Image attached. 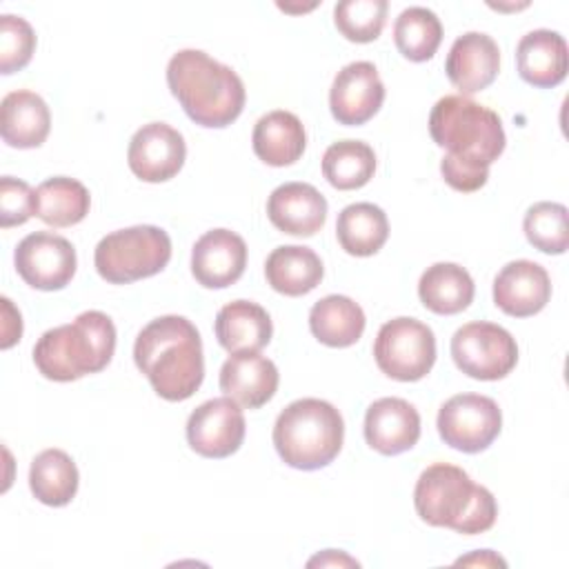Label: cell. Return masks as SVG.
Listing matches in <instances>:
<instances>
[{
  "mask_svg": "<svg viewBox=\"0 0 569 569\" xmlns=\"http://www.w3.org/2000/svg\"><path fill=\"white\" fill-rule=\"evenodd\" d=\"M133 362L160 398L182 402L204 380L200 331L184 316H160L138 333Z\"/></svg>",
  "mask_w": 569,
  "mask_h": 569,
  "instance_id": "obj_1",
  "label": "cell"
},
{
  "mask_svg": "<svg viewBox=\"0 0 569 569\" xmlns=\"http://www.w3.org/2000/svg\"><path fill=\"white\" fill-rule=\"evenodd\" d=\"M167 84L184 113L200 127H229L244 109L240 76L200 49H182L167 64Z\"/></svg>",
  "mask_w": 569,
  "mask_h": 569,
  "instance_id": "obj_2",
  "label": "cell"
},
{
  "mask_svg": "<svg viewBox=\"0 0 569 569\" xmlns=\"http://www.w3.org/2000/svg\"><path fill=\"white\" fill-rule=\"evenodd\" d=\"M413 507L422 522L473 536L493 527L498 505L493 493L449 462L429 465L416 482Z\"/></svg>",
  "mask_w": 569,
  "mask_h": 569,
  "instance_id": "obj_3",
  "label": "cell"
},
{
  "mask_svg": "<svg viewBox=\"0 0 569 569\" xmlns=\"http://www.w3.org/2000/svg\"><path fill=\"white\" fill-rule=\"evenodd\" d=\"M116 351L113 320L102 311H82L73 322L44 331L33 347V365L56 382L102 371Z\"/></svg>",
  "mask_w": 569,
  "mask_h": 569,
  "instance_id": "obj_4",
  "label": "cell"
},
{
  "mask_svg": "<svg viewBox=\"0 0 569 569\" xmlns=\"http://www.w3.org/2000/svg\"><path fill=\"white\" fill-rule=\"evenodd\" d=\"M345 440L340 411L320 398L289 402L276 418L273 447L284 465L316 471L333 462Z\"/></svg>",
  "mask_w": 569,
  "mask_h": 569,
  "instance_id": "obj_5",
  "label": "cell"
},
{
  "mask_svg": "<svg viewBox=\"0 0 569 569\" xmlns=\"http://www.w3.org/2000/svg\"><path fill=\"white\" fill-rule=\"evenodd\" d=\"M429 133L449 156L482 169H489L507 144L500 116L460 93L445 96L433 104Z\"/></svg>",
  "mask_w": 569,
  "mask_h": 569,
  "instance_id": "obj_6",
  "label": "cell"
},
{
  "mask_svg": "<svg viewBox=\"0 0 569 569\" xmlns=\"http://www.w3.org/2000/svg\"><path fill=\"white\" fill-rule=\"evenodd\" d=\"M171 260V238L156 224H136L107 233L93 251L102 280L129 284L160 273Z\"/></svg>",
  "mask_w": 569,
  "mask_h": 569,
  "instance_id": "obj_7",
  "label": "cell"
},
{
  "mask_svg": "<svg viewBox=\"0 0 569 569\" xmlns=\"http://www.w3.org/2000/svg\"><path fill=\"white\" fill-rule=\"evenodd\" d=\"M378 369L400 382L425 378L436 362V336L431 327L416 318H393L385 322L373 342Z\"/></svg>",
  "mask_w": 569,
  "mask_h": 569,
  "instance_id": "obj_8",
  "label": "cell"
},
{
  "mask_svg": "<svg viewBox=\"0 0 569 569\" xmlns=\"http://www.w3.org/2000/svg\"><path fill=\"white\" fill-rule=\"evenodd\" d=\"M451 358L469 378L500 380L516 367L518 345L505 327L476 320L451 336Z\"/></svg>",
  "mask_w": 569,
  "mask_h": 569,
  "instance_id": "obj_9",
  "label": "cell"
},
{
  "mask_svg": "<svg viewBox=\"0 0 569 569\" xmlns=\"http://www.w3.org/2000/svg\"><path fill=\"white\" fill-rule=\"evenodd\" d=\"M438 433L445 445L462 453L485 451L502 429L498 402L480 393L451 396L438 411Z\"/></svg>",
  "mask_w": 569,
  "mask_h": 569,
  "instance_id": "obj_10",
  "label": "cell"
},
{
  "mask_svg": "<svg viewBox=\"0 0 569 569\" xmlns=\"http://www.w3.org/2000/svg\"><path fill=\"white\" fill-rule=\"evenodd\" d=\"M13 264L18 276L33 289L58 291L64 289L78 267L73 244L53 231H36L24 236L16 251Z\"/></svg>",
  "mask_w": 569,
  "mask_h": 569,
  "instance_id": "obj_11",
  "label": "cell"
},
{
  "mask_svg": "<svg viewBox=\"0 0 569 569\" xmlns=\"http://www.w3.org/2000/svg\"><path fill=\"white\" fill-rule=\"evenodd\" d=\"M244 413L229 396L196 407L187 420V442L202 458H227L244 440Z\"/></svg>",
  "mask_w": 569,
  "mask_h": 569,
  "instance_id": "obj_12",
  "label": "cell"
},
{
  "mask_svg": "<svg viewBox=\"0 0 569 569\" xmlns=\"http://www.w3.org/2000/svg\"><path fill=\"white\" fill-rule=\"evenodd\" d=\"M385 102V84L373 62L345 64L329 89V109L338 124L360 127L369 122Z\"/></svg>",
  "mask_w": 569,
  "mask_h": 569,
  "instance_id": "obj_13",
  "label": "cell"
},
{
  "mask_svg": "<svg viewBox=\"0 0 569 569\" xmlns=\"http://www.w3.org/2000/svg\"><path fill=\"white\" fill-rule=\"evenodd\" d=\"M187 158V144L178 129L167 122L142 124L127 149V162L142 182H164L178 176Z\"/></svg>",
  "mask_w": 569,
  "mask_h": 569,
  "instance_id": "obj_14",
  "label": "cell"
},
{
  "mask_svg": "<svg viewBox=\"0 0 569 569\" xmlns=\"http://www.w3.org/2000/svg\"><path fill=\"white\" fill-rule=\"evenodd\" d=\"M247 267V244L231 229H211L191 249V273L207 289H224L240 280Z\"/></svg>",
  "mask_w": 569,
  "mask_h": 569,
  "instance_id": "obj_15",
  "label": "cell"
},
{
  "mask_svg": "<svg viewBox=\"0 0 569 569\" xmlns=\"http://www.w3.org/2000/svg\"><path fill=\"white\" fill-rule=\"evenodd\" d=\"M551 298V280L533 260H511L493 278V302L513 318L540 313Z\"/></svg>",
  "mask_w": 569,
  "mask_h": 569,
  "instance_id": "obj_16",
  "label": "cell"
},
{
  "mask_svg": "<svg viewBox=\"0 0 569 569\" xmlns=\"http://www.w3.org/2000/svg\"><path fill=\"white\" fill-rule=\"evenodd\" d=\"M445 71L460 96L478 93L496 80L500 71V49L491 36L467 31L453 40Z\"/></svg>",
  "mask_w": 569,
  "mask_h": 569,
  "instance_id": "obj_17",
  "label": "cell"
},
{
  "mask_svg": "<svg viewBox=\"0 0 569 569\" xmlns=\"http://www.w3.org/2000/svg\"><path fill=\"white\" fill-rule=\"evenodd\" d=\"M420 438V413L402 398H380L365 413V440L382 456L409 451Z\"/></svg>",
  "mask_w": 569,
  "mask_h": 569,
  "instance_id": "obj_18",
  "label": "cell"
},
{
  "mask_svg": "<svg viewBox=\"0 0 569 569\" xmlns=\"http://www.w3.org/2000/svg\"><path fill=\"white\" fill-rule=\"evenodd\" d=\"M271 224L289 236H316L327 220V200L309 182H284L267 200Z\"/></svg>",
  "mask_w": 569,
  "mask_h": 569,
  "instance_id": "obj_19",
  "label": "cell"
},
{
  "mask_svg": "<svg viewBox=\"0 0 569 569\" xmlns=\"http://www.w3.org/2000/svg\"><path fill=\"white\" fill-rule=\"evenodd\" d=\"M278 367L258 351L231 353L220 367V389L244 409H260L278 391Z\"/></svg>",
  "mask_w": 569,
  "mask_h": 569,
  "instance_id": "obj_20",
  "label": "cell"
},
{
  "mask_svg": "<svg viewBox=\"0 0 569 569\" xmlns=\"http://www.w3.org/2000/svg\"><path fill=\"white\" fill-rule=\"evenodd\" d=\"M516 67L520 78L538 89H551L567 78L569 53L558 31L533 29L516 47Z\"/></svg>",
  "mask_w": 569,
  "mask_h": 569,
  "instance_id": "obj_21",
  "label": "cell"
},
{
  "mask_svg": "<svg viewBox=\"0 0 569 569\" xmlns=\"http://www.w3.org/2000/svg\"><path fill=\"white\" fill-rule=\"evenodd\" d=\"M51 129V113L47 102L27 89L11 91L0 104V133L9 147L36 149Z\"/></svg>",
  "mask_w": 569,
  "mask_h": 569,
  "instance_id": "obj_22",
  "label": "cell"
},
{
  "mask_svg": "<svg viewBox=\"0 0 569 569\" xmlns=\"http://www.w3.org/2000/svg\"><path fill=\"white\" fill-rule=\"evenodd\" d=\"M216 338L229 353L260 351L273 336V325L264 307L251 300H233L216 316Z\"/></svg>",
  "mask_w": 569,
  "mask_h": 569,
  "instance_id": "obj_23",
  "label": "cell"
},
{
  "mask_svg": "<svg viewBox=\"0 0 569 569\" xmlns=\"http://www.w3.org/2000/svg\"><path fill=\"white\" fill-rule=\"evenodd\" d=\"M253 153L269 167H289L300 160L307 147V133L300 118L276 109L258 118L251 136Z\"/></svg>",
  "mask_w": 569,
  "mask_h": 569,
  "instance_id": "obj_24",
  "label": "cell"
},
{
  "mask_svg": "<svg viewBox=\"0 0 569 569\" xmlns=\"http://www.w3.org/2000/svg\"><path fill=\"white\" fill-rule=\"evenodd\" d=\"M325 276L320 256L302 244L276 247L264 262V278L273 291L298 298L313 291Z\"/></svg>",
  "mask_w": 569,
  "mask_h": 569,
  "instance_id": "obj_25",
  "label": "cell"
},
{
  "mask_svg": "<svg viewBox=\"0 0 569 569\" xmlns=\"http://www.w3.org/2000/svg\"><path fill=\"white\" fill-rule=\"evenodd\" d=\"M367 318L362 307L349 296H325L309 311V329L313 338L327 347L345 349L360 340Z\"/></svg>",
  "mask_w": 569,
  "mask_h": 569,
  "instance_id": "obj_26",
  "label": "cell"
},
{
  "mask_svg": "<svg viewBox=\"0 0 569 569\" xmlns=\"http://www.w3.org/2000/svg\"><path fill=\"white\" fill-rule=\"evenodd\" d=\"M476 293L469 271L456 262H436L418 280L420 302L438 313L453 316L465 311Z\"/></svg>",
  "mask_w": 569,
  "mask_h": 569,
  "instance_id": "obj_27",
  "label": "cell"
},
{
  "mask_svg": "<svg viewBox=\"0 0 569 569\" xmlns=\"http://www.w3.org/2000/svg\"><path fill=\"white\" fill-rule=\"evenodd\" d=\"M336 236L349 256L367 258L382 249L389 238L387 213L373 202L347 204L336 220Z\"/></svg>",
  "mask_w": 569,
  "mask_h": 569,
  "instance_id": "obj_28",
  "label": "cell"
},
{
  "mask_svg": "<svg viewBox=\"0 0 569 569\" xmlns=\"http://www.w3.org/2000/svg\"><path fill=\"white\" fill-rule=\"evenodd\" d=\"M78 467L62 449L40 451L29 467V489L47 507H64L78 491Z\"/></svg>",
  "mask_w": 569,
  "mask_h": 569,
  "instance_id": "obj_29",
  "label": "cell"
},
{
  "mask_svg": "<svg viewBox=\"0 0 569 569\" xmlns=\"http://www.w3.org/2000/svg\"><path fill=\"white\" fill-rule=\"evenodd\" d=\"M91 207L87 187L67 176L47 178L36 187V218L49 227H71L84 220Z\"/></svg>",
  "mask_w": 569,
  "mask_h": 569,
  "instance_id": "obj_30",
  "label": "cell"
},
{
  "mask_svg": "<svg viewBox=\"0 0 569 569\" xmlns=\"http://www.w3.org/2000/svg\"><path fill=\"white\" fill-rule=\"evenodd\" d=\"M376 173V153L362 140H338L322 153V176L340 191L365 187Z\"/></svg>",
  "mask_w": 569,
  "mask_h": 569,
  "instance_id": "obj_31",
  "label": "cell"
},
{
  "mask_svg": "<svg viewBox=\"0 0 569 569\" xmlns=\"http://www.w3.org/2000/svg\"><path fill=\"white\" fill-rule=\"evenodd\" d=\"M396 49L411 62H427L442 42L440 18L427 7H409L400 11L393 24Z\"/></svg>",
  "mask_w": 569,
  "mask_h": 569,
  "instance_id": "obj_32",
  "label": "cell"
},
{
  "mask_svg": "<svg viewBox=\"0 0 569 569\" xmlns=\"http://www.w3.org/2000/svg\"><path fill=\"white\" fill-rule=\"evenodd\" d=\"M525 236L542 253L560 256L569 247L567 207L560 202H536L527 209L522 220Z\"/></svg>",
  "mask_w": 569,
  "mask_h": 569,
  "instance_id": "obj_33",
  "label": "cell"
},
{
  "mask_svg": "<svg viewBox=\"0 0 569 569\" xmlns=\"http://www.w3.org/2000/svg\"><path fill=\"white\" fill-rule=\"evenodd\" d=\"M387 0H342L333 7L336 29L351 42H373L387 20Z\"/></svg>",
  "mask_w": 569,
  "mask_h": 569,
  "instance_id": "obj_34",
  "label": "cell"
},
{
  "mask_svg": "<svg viewBox=\"0 0 569 569\" xmlns=\"http://www.w3.org/2000/svg\"><path fill=\"white\" fill-rule=\"evenodd\" d=\"M33 51L36 33L31 24L20 16H0V71L9 76L24 69L31 62Z\"/></svg>",
  "mask_w": 569,
  "mask_h": 569,
  "instance_id": "obj_35",
  "label": "cell"
},
{
  "mask_svg": "<svg viewBox=\"0 0 569 569\" xmlns=\"http://www.w3.org/2000/svg\"><path fill=\"white\" fill-rule=\"evenodd\" d=\"M36 216V191L18 178H0V227H20Z\"/></svg>",
  "mask_w": 569,
  "mask_h": 569,
  "instance_id": "obj_36",
  "label": "cell"
},
{
  "mask_svg": "<svg viewBox=\"0 0 569 569\" xmlns=\"http://www.w3.org/2000/svg\"><path fill=\"white\" fill-rule=\"evenodd\" d=\"M440 173H442L445 182L451 189L462 191V193L478 191L480 187L487 184V178H489V169L469 164V162L458 160V158H453L449 153H445V158L440 160Z\"/></svg>",
  "mask_w": 569,
  "mask_h": 569,
  "instance_id": "obj_37",
  "label": "cell"
},
{
  "mask_svg": "<svg viewBox=\"0 0 569 569\" xmlns=\"http://www.w3.org/2000/svg\"><path fill=\"white\" fill-rule=\"evenodd\" d=\"M2 302V340H0V347L2 349H9L13 347L20 336H22V316L20 311L11 305V300L7 296L0 298Z\"/></svg>",
  "mask_w": 569,
  "mask_h": 569,
  "instance_id": "obj_38",
  "label": "cell"
},
{
  "mask_svg": "<svg viewBox=\"0 0 569 569\" xmlns=\"http://www.w3.org/2000/svg\"><path fill=\"white\" fill-rule=\"evenodd\" d=\"M307 565H309V567H316V565H320V567H340V565H345V567H358L360 562L353 560V558H349V556L342 553V551L327 549V551L318 553L316 558H311Z\"/></svg>",
  "mask_w": 569,
  "mask_h": 569,
  "instance_id": "obj_39",
  "label": "cell"
},
{
  "mask_svg": "<svg viewBox=\"0 0 569 569\" xmlns=\"http://www.w3.org/2000/svg\"><path fill=\"white\" fill-rule=\"evenodd\" d=\"M456 565H480V567H498V565H500V567H505L507 562H505L500 556H496L493 551L482 549V551H473L471 556L458 558Z\"/></svg>",
  "mask_w": 569,
  "mask_h": 569,
  "instance_id": "obj_40",
  "label": "cell"
}]
</instances>
